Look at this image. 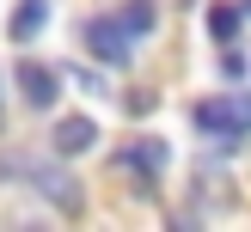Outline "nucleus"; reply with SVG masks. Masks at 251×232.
Wrapping results in <instances>:
<instances>
[{"mask_svg": "<svg viewBox=\"0 0 251 232\" xmlns=\"http://www.w3.org/2000/svg\"><path fill=\"white\" fill-rule=\"evenodd\" d=\"M0 171H6V177H25V190H37L49 208H61V214H80V208H86V190L74 183V171H61V165H55V159L6 153V159H0Z\"/></svg>", "mask_w": 251, "mask_h": 232, "instance_id": "f03ea898", "label": "nucleus"}, {"mask_svg": "<svg viewBox=\"0 0 251 232\" xmlns=\"http://www.w3.org/2000/svg\"><path fill=\"white\" fill-rule=\"evenodd\" d=\"M12 80H19V98L31 110H55V98H61V73L49 67V61H31L25 55L19 67H12Z\"/></svg>", "mask_w": 251, "mask_h": 232, "instance_id": "39448f33", "label": "nucleus"}, {"mask_svg": "<svg viewBox=\"0 0 251 232\" xmlns=\"http://www.w3.org/2000/svg\"><path fill=\"white\" fill-rule=\"evenodd\" d=\"M190 128L202 134V141H215V147H239L251 134V92L227 85L221 98H196L190 104Z\"/></svg>", "mask_w": 251, "mask_h": 232, "instance_id": "f257e3e1", "label": "nucleus"}, {"mask_svg": "<svg viewBox=\"0 0 251 232\" xmlns=\"http://www.w3.org/2000/svg\"><path fill=\"white\" fill-rule=\"evenodd\" d=\"M245 6H251V0H245Z\"/></svg>", "mask_w": 251, "mask_h": 232, "instance_id": "ddd939ff", "label": "nucleus"}, {"mask_svg": "<svg viewBox=\"0 0 251 232\" xmlns=\"http://www.w3.org/2000/svg\"><path fill=\"white\" fill-rule=\"evenodd\" d=\"M221 80H227V85H239V80H245V55H239V43L221 49Z\"/></svg>", "mask_w": 251, "mask_h": 232, "instance_id": "9d476101", "label": "nucleus"}, {"mask_svg": "<svg viewBox=\"0 0 251 232\" xmlns=\"http://www.w3.org/2000/svg\"><path fill=\"white\" fill-rule=\"evenodd\" d=\"M117 165L129 171V177L141 183V190H153V183L166 177L172 153H166V141H159V134H135V141H129V147H123V153H117Z\"/></svg>", "mask_w": 251, "mask_h": 232, "instance_id": "20e7f679", "label": "nucleus"}, {"mask_svg": "<svg viewBox=\"0 0 251 232\" xmlns=\"http://www.w3.org/2000/svg\"><path fill=\"white\" fill-rule=\"evenodd\" d=\"M98 147V122L92 116H61L55 122V153L61 159H80V153H92Z\"/></svg>", "mask_w": 251, "mask_h": 232, "instance_id": "423d86ee", "label": "nucleus"}, {"mask_svg": "<svg viewBox=\"0 0 251 232\" xmlns=\"http://www.w3.org/2000/svg\"><path fill=\"white\" fill-rule=\"evenodd\" d=\"M80 43H86V55H98L104 67H129L141 37L129 31V19H123V12H92V19L80 24Z\"/></svg>", "mask_w": 251, "mask_h": 232, "instance_id": "7ed1b4c3", "label": "nucleus"}, {"mask_svg": "<svg viewBox=\"0 0 251 232\" xmlns=\"http://www.w3.org/2000/svg\"><path fill=\"white\" fill-rule=\"evenodd\" d=\"M0 116H6V110H0Z\"/></svg>", "mask_w": 251, "mask_h": 232, "instance_id": "f8f14e48", "label": "nucleus"}, {"mask_svg": "<svg viewBox=\"0 0 251 232\" xmlns=\"http://www.w3.org/2000/svg\"><path fill=\"white\" fill-rule=\"evenodd\" d=\"M74 85H80V92H104V80H98L92 67H74Z\"/></svg>", "mask_w": 251, "mask_h": 232, "instance_id": "9b49d317", "label": "nucleus"}, {"mask_svg": "<svg viewBox=\"0 0 251 232\" xmlns=\"http://www.w3.org/2000/svg\"><path fill=\"white\" fill-rule=\"evenodd\" d=\"M239 31H245V12L233 6V0H215V6H208V37L227 49V43H239Z\"/></svg>", "mask_w": 251, "mask_h": 232, "instance_id": "6e6552de", "label": "nucleus"}, {"mask_svg": "<svg viewBox=\"0 0 251 232\" xmlns=\"http://www.w3.org/2000/svg\"><path fill=\"white\" fill-rule=\"evenodd\" d=\"M123 19H129V31H135V37H153L159 6H153V0H129V6H123Z\"/></svg>", "mask_w": 251, "mask_h": 232, "instance_id": "1a4fd4ad", "label": "nucleus"}, {"mask_svg": "<svg viewBox=\"0 0 251 232\" xmlns=\"http://www.w3.org/2000/svg\"><path fill=\"white\" fill-rule=\"evenodd\" d=\"M43 24H49V0H19V6H12L6 37H12V43H31V37L43 31Z\"/></svg>", "mask_w": 251, "mask_h": 232, "instance_id": "0eeeda50", "label": "nucleus"}]
</instances>
